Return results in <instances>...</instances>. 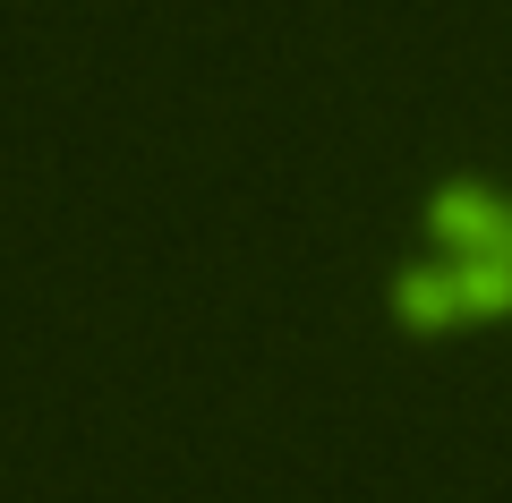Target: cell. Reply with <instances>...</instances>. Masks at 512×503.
I'll use <instances>...</instances> for the list:
<instances>
[{
	"instance_id": "obj_3",
	"label": "cell",
	"mask_w": 512,
	"mask_h": 503,
	"mask_svg": "<svg viewBox=\"0 0 512 503\" xmlns=\"http://www.w3.org/2000/svg\"><path fill=\"white\" fill-rule=\"evenodd\" d=\"M504 265H512V239H504Z\"/></svg>"
},
{
	"instance_id": "obj_1",
	"label": "cell",
	"mask_w": 512,
	"mask_h": 503,
	"mask_svg": "<svg viewBox=\"0 0 512 503\" xmlns=\"http://www.w3.org/2000/svg\"><path fill=\"white\" fill-rule=\"evenodd\" d=\"M393 324L444 342V333H478V324L512 316V265L504 256H419V265L393 273Z\"/></svg>"
},
{
	"instance_id": "obj_2",
	"label": "cell",
	"mask_w": 512,
	"mask_h": 503,
	"mask_svg": "<svg viewBox=\"0 0 512 503\" xmlns=\"http://www.w3.org/2000/svg\"><path fill=\"white\" fill-rule=\"evenodd\" d=\"M427 256H504L512 239V197L487 180H470V171H444L436 188H427Z\"/></svg>"
}]
</instances>
